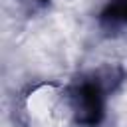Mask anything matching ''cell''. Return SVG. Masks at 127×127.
Wrapping results in <instances>:
<instances>
[{
    "instance_id": "1",
    "label": "cell",
    "mask_w": 127,
    "mask_h": 127,
    "mask_svg": "<svg viewBox=\"0 0 127 127\" xmlns=\"http://www.w3.org/2000/svg\"><path fill=\"white\" fill-rule=\"evenodd\" d=\"M73 111L83 125H95L103 113V87L99 81H83L73 91Z\"/></svg>"
}]
</instances>
